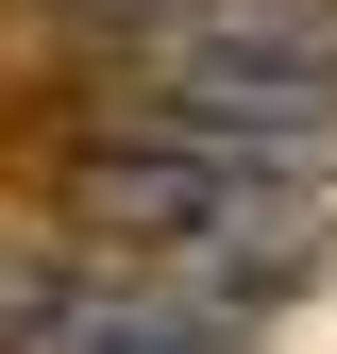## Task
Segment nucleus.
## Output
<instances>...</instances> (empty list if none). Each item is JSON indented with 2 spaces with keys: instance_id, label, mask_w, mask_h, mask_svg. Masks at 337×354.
<instances>
[{
  "instance_id": "1",
  "label": "nucleus",
  "mask_w": 337,
  "mask_h": 354,
  "mask_svg": "<svg viewBox=\"0 0 337 354\" xmlns=\"http://www.w3.org/2000/svg\"><path fill=\"white\" fill-rule=\"evenodd\" d=\"M68 236H102L118 270L220 304V321H253V304H304L337 270L320 236V186H287V169H236V152H186V136H84L68 169Z\"/></svg>"
},
{
  "instance_id": "2",
  "label": "nucleus",
  "mask_w": 337,
  "mask_h": 354,
  "mask_svg": "<svg viewBox=\"0 0 337 354\" xmlns=\"http://www.w3.org/2000/svg\"><path fill=\"white\" fill-rule=\"evenodd\" d=\"M135 118L186 152L337 186V68H270V51H135Z\"/></svg>"
},
{
  "instance_id": "3",
  "label": "nucleus",
  "mask_w": 337,
  "mask_h": 354,
  "mask_svg": "<svg viewBox=\"0 0 337 354\" xmlns=\"http://www.w3.org/2000/svg\"><path fill=\"white\" fill-rule=\"evenodd\" d=\"M0 354H236V321L118 270L102 236H51V253H0Z\"/></svg>"
},
{
  "instance_id": "4",
  "label": "nucleus",
  "mask_w": 337,
  "mask_h": 354,
  "mask_svg": "<svg viewBox=\"0 0 337 354\" xmlns=\"http://www.w3.org/2000/svg\"><path fill=\"white\" fill-rule=\"evenodd\" d=\"M118 17H152V0H118Z\"/></svg>"
}]
</instances>
